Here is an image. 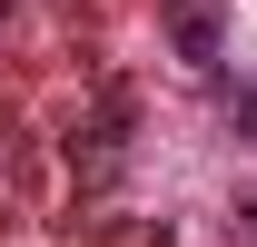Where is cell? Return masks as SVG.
Segmentation results:
<instances>
[{
    "mask_svg": "<svg viewBox=\"0 0 257 247\" xmlns=\"http://www.w3.org/2000/svg\"><path fill=\"white\" fill-rule=\"evenodd\" d=\"M168 30H178V50H188L198 69L218 60V20H208V10H198V0H178V10H168Z\"/></svg>",
    "mask_w": 257,
    "mask_h": 247,
    "instance_id": "6da1fadb",
    "label": "cell"
},
{
    "mask_svg": "<svg viewBox=\"0 0 257 247\" xmlns=\"http://www.w3.org/2000/svg\"><path fill=\"white\" fill-rule=\"evenodd\" d=\"M227 119H237V129H257V89H237V109H227Z\"/></svg>",
    "mask_w": 257,
    "mask_h": 247,
    "instance_id": "7a4b0ae2",
    "label": "cell"
}]
</instances>
